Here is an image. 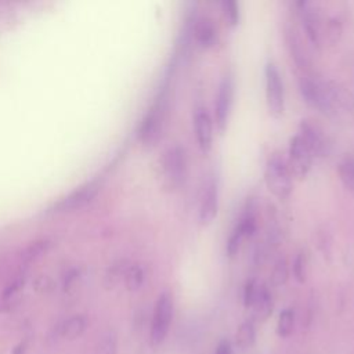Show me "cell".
Wrapping results in <instances>:
<instances>
[{"label": "cell", "instance_id": "6da1fadb", "mask_svg": "<svg viewBox=\"0 0 354 354\" xmlns=\"http://www.w3.org/2000/svg\"><path fill=\"white\" fill-rule=\"evenodd\" d=\"M299 90L307 105L325 116H335L339 111L340 83L317 75L304 73L299 79Z\"/></svg>", "mask_w": 354, "mask_h": 354}, {"label": "cell", "instance_id": "7a4b0ae2", "mask_svg": "<svg viewBox=\"0 0 354 354\" xmlns=\"http://www.w3.org/2000/svg\"><path fill=\"white\" fill-rule=\"evenodd\" d=\"M160 173L166 188L178 189L184 185L188 174V159L184 147L176 144L163 152L160 158Z\"/></svg>", "mask_w": 354, "mask_h": 354}, {"label": "cell", "instance_id": "3957f363", "mask_svg": "<svg viewBox=\"0 0 354 354\" xmlns=\"http://www.w3.org/2000/svg\"><path fill=\"white\" fill-rule=\"evenodd\" d=\"M264 181L268 191L278 199L285 201L292 192V174L288 163L279 153H272L264 167Z\"/></svg>", "mask_w": 354, "mask_h": 354}, {"label": "cell", "instance_id": "277c9868", "mask_svg": "<svg viewBox=\"0 0 354 354\" xmlns=\"http://www.w3.org/2000/svg\"><path fill=\"white\" fill-rule=\"evenodd\" d=\"M166 94L160 93L156 101L148 109L138 129V138L144 145L152 147L160 140L166 123Z\"/></svg>", "mask_w": 354, "mask_h": 354}, {"label": "cell", "instance_id": "5b68a950", "mask_svg": "<svg viewBox=\"0 0 354 354\" xmlns=\"http://www.w3.org/2000/svg\"><path fill=\"white\" fill-rule=\"evenodd\" d=\"M266 80V101L268 112L275 119L281 118L285 112V88L281 73L275 64L268 62L264 68Z\"/></svg>", "mask_w": 354, "mask_h": 354}, {"label": "cell", "instance_id": "8992f818", "mask_svg": "<svg viewBox=\"0 0 354 354\" xmlns=\"http://www.w3.org/2000/svg\"><path fill=\"white\" fill-rule=\"evenodd\" d=\"M173 318V299L169 292H163L158 296L153 314H152V322H151V343L153 346H159L163 343V340L167 336L170 324Z\"/></svg>", "mask_w": 354, "mask_h": 354}, {"label": "cell", "instance_id": "52a82bcc", "mask_svg": "<svg viewBox=\"0 0 354 354\" xmlns=\"http://www.w3.org/2000/svg\"><path fill=\"white\" fill-rule=\"evenodd\" d=\"M296 12L301 22L303 30L310 40L311 44L315 47H321L322 39V25H321V15L318 6L308 0H300L295 3Z\"/></svg>", "mask_w": 354, "mask_h": 354}, {"label": "cell", "instance_id": "ba28073f", "mask_svg": "<svg viewBox=\"0 0 354 354\" xmlns=\"http://www.w3.org/2000/svg\"><path fill=\"white\" fill-rule=\"evenodd\" d=\"M234 101V79L230 73H225L218 84L216 102H214V119L216 126L220 133L227 129L231 106Z\"/></svg>", "mask_w": 354, "mask_h": 354}, {"label": "cell", "instance_id": "9c48e42d", "mask_svg": "<svg viewBox=\"0 0 354 354\" xmlns=\"http://www.w3.org/2000/svg\"><path fill=\"white\" fill-rule=\"evenodd\" d=\"M313 159L314 156L304 144V141L297 134L292 137L289 142V155L286 162L292 177H296L299 180L306 178L311 169Z\"/></svg>", "mask_w": 354, "mask_h": 354}, {"label": "cell", "instance_id": "30bf717a", "mask_svg": "<svg viewBox=\"0 0 354 354\" xmlns=\"http://www.w3.org/2000/svg\"><path fill=\"white\" fill-rule=\"evenodd\" d=\"M297 136L304 141L313 156H325L329 152L330 144L321 130L319 126L313 123L311 120L303 119L299 124Z\"/></svg>", "mask_w": 354, "mask_h": 354}, {"label": "cell", "instance_id": "8fae6325", "mask_svg": "<svg viewBox=\"0 0 354 354\" xmlns=\"http://www.w3.org/2000/svg\"><path fill=\"white\" fill-rule=\"evenodd\" d=\"M218 212V184L217 178L212 177L203 191L199 205V221L202 225L213 223Z\"/></svg>", "mask_w": 354, "mask_h": 354}, {"label": "cell", "instance_id": "7c38bea8", "mask_svg": "<svg viewBox=\"0 0 354 354\" xmlns=\"http://www.w3.org/2000/svg\"><path fill=\"white\" fill-rule=\"evenodd\" d=\"M195 136L198 147L203 153H207L212 149L213 144V123L212 118L206 109H198L194 116Z\"/></svg>", "mask_w": 354, "mask_h": 354}, {"label": "cell", "instance_id": "4fadbf2b", "mask_svg": "<svg viewBox=\"0 0 354 354\" xmlns=\"http://www.w3.org/2000/svg\"><path fill=\"white\" fill-rule=\"evenodd\" d=\"M191 32L196 43L203 48L213 47L217 41V29L214 26V22L207 17H199L194 19Z\"/></svg>", "mask_w": 354, "mask_h": 354}, {"label": "cell", "instance_id": "5bb4252c", "mask_svg": "<svg viewBox=\"0 0 354 354\" xmlns=\"http://www.w3.org/2000/svg\"><path fill=\"white\" fill-rule=\"evenodd\" d=\"M252 310V321L264 322L272 313V297L266 285H260L257 288L256 296L250 306Z\"/></svg>", "mask_w": 354, "mask_h": 354}, {"label": "cell", "instance_id": "9a60e30c", "mask_svg": "<svg viewBox=\"0 0 354 354\" xmlns=\"http://www.w3.org/2000/svg\"><path fill=\"white\" fill-rule=\"evenodd\" d=\"M286 43L296 65L304 71L308 66V55L300 37L297 36V32L293 28L286 29Z\"/></svg>", "mask_w": 354, "mask_h": 354}, {"label": "cell", "instance_id": "2e32d148", "mask_svg": "<svg viewBox=\"0 0 354 354\" xmlns=\"http://www.w3.org/2000/svg\"><path fill=\"white\" fill-rule=\"evenodd\" d=\"M95 192H97V187L87 185V187L82 188L79 192H75L71 196L65 198L62 202L58 203L57 207L64 212L79 209V207L84 206L86 203H88L90 201H93V198L95 196Z\"/></svg>", "mask_w": 354, "mask_h": 354}, {"label": "cell", "instance_id": "e0dca14e", "mask_svg": "<svg viewBox=\"0 0 354 354\" xmlns=\"http://www.w3.org/2000/svg\"><path fill=\"white\" fill-rule=\"evenodd\" d=\"M86 318L83 315H72L59 325V335L68 340H75L86 330Z\"/></svg>", "mask_w": 354, "mask_h": 354}, {"label": "cell", "instance_id": "ac0fdd59", "mask_svg": "<svg viewBox=\"0 0 354 354\" xmlns=\"http://www.w3.org/2000/svg\"><path fill=\"white\" fill-rule=\"evenodd\" d=\"M254 340H256V329H254L253 321L252 319L243 321L235 333L236 347H239L241 350L250 348L254 344Z\"/></svg>", "mask_w": 354, "mask_h": 354}, {"label": "cell", "instance_id": "d6986e66", "mask_svg": "<svg viewBox=\"0 0 354 354\" xmlns=\"http://www.w3.org/2000/svg\"><path fill=\"white\" fill-rule=\"evenodd\" d=\"M144 279H145V274H144V270L141 266L131 264L127 267L126 274H124V283L130 292L138 290L142 286Z\"/></svg>", "mask_w": 354, "mask_h": 354}, {"label": "cell", "instance_id": "ffe728a7", "mask_svg": "<svg viewBox=\"0 0 354 354\" xmlns=\"http://www.w3.org/2000/svg\"><path fill=\"white\" fill-rule=\"evenodd\" d=\"M337 173L343 185L347 189L354 191V156L344 158L337 166Z\"/></svg>", "mask_w": 354, "mask_h": 354}, {"label": "cell", "instance_id": "44dd1931", "mask_svg": "<svg viewBox=\"0 0 354 354\" xmlns=\"http://www.w3.org/2000/svg\"><path fill=\"white\" fill-rule=\"evenodd\" d=\"M295 326V311L292 308H283L279 313L277 322V333L279 337H288L292 335Z\"/></svg>", "mask_w": 354, "mask_h": 354}, {"label": "cell", "instance_id": "7402d4cb", "mask_svg": "<svg viewBox=\"0 0 354 354\" xmlns=\"http://www.w3.org/2000/svg\"><path fill=\"white\" fill-rule=\"evenodd\" d=\"M91 354H118V343L113 332H105L95 343Z\"/></svg>", "mask_w": 354, "mask_h": 354}, {"label": "cell", "instance_id": "603a6c76", "mask_svg": "<svg viewBox=\"0 0 354 354\" xmlns=\"http://www.w3.org/2000/svg\"><path fill=\"white\" fill-rule=\"evenodd\" d=\"M246 238H248V236H246L245 231L242 230V227L236 224V225L234 227L232 232L230 234L228 241H227V254H228L230 257H234V256L238 253V250H239V248H241L243 239H246Z\"/></svg>", "mask_w": 354, "mask_h": 354}, {"label": "cell", "instance_id": "cb8c5ba5", "mask_svg": "<svg viewBox=\"0 0 354 354\" xmlns=\"http://www.w3.org/2000/svg\"><path fill=\"white\" fill-rule=\"evenodd\" d=\"M289 277V268H288V263L283 257L278 259L274 264L272 272H271V283L272 286H282Z\"/></svg>", "mask_w": 354, "mask_h": 354}, {"label": "cell", "instance_id": "d4e9b609", "mask_svg": "<svg viewBox=\"0 0 354 354\" xmlns=\"http://www.w3.org/2000/svg\"><path fill=\"white\" fill-rule=\"evenodd\" d=\"M292 272H293L295 279L299 283H303L306 281V277H307V256L303 250L299 252L295 256V259L292 261Z\"/></svg>", "mask_w": 354, "mask_h": 354}, {"label": "cell", "instance_id": "484cf974", "mask_svg": "<svg viewBox=\"0 0 354 354\" xmlns=\"http://www.w3.org/2000/svg\"><path fill=\"white\" fill-rule=\"evenodd\" d=\"M221 8L228 24L231 26H236L239 24V17H241L239 3L235 0H224L221 1Z\"/></svg>", "mask_w": 354, "mask_h": 354}, {"label": "cell", "instance_id": "4316f807", "mask_svg": "<svg viewBox=\"0 0 354 354\" xmlns=\"http://www.w3.org/2000/svg\"><path fill=\"white\" fill-rule=\"evenodd\" d=\"M342 35V22L336 18L332 17L328 19L326 26H325V36L330 43H336L340 39Z\"/></svg>", "mask_w": 354, "mask_h": 354}, {"label": "cell", "instance_id": "83f0119b", "mask_svg": "<svg viewBox=\"0 0 354 354\" xmlns=\"http://www.w3.org/2000/svg\"><path fill=\"white\" fill-rule=\"evenodd\" d=\"M257 288H259V283L254 278L249 279L246 283H245V288H243V306L246 308H250L252 303H253V299L256 296V292H257Z\"/></svg>", "mask_w": 354, "mask_h": 354}, {"label": "cell", "instance_id": "f1b7e54d", "mask_svg": "<svg viewBox=\"0 0 354 354\" xmlns=\"http://www.w3.org/2000/svg\"><path fill=\"white\" fill-rule=\"evenodd\" d=\"M214 354H232L231 342L227 340V339H223V340L217 344Z\"/></svg>", "mask_w": 354, "mask_h": 354}, {"label": "cell", "instance_id": "f546056e", "mask_svg": "<svg viewBox=\"0 0 354 354\" xmlns=\"http://www.w3.org/2000/svg\"><path fill=\"white\" fill-rule=\"evenodd\" d=\"M24 351H25V343H21V344H18V346L12 350V354H24Z\"/></svg>", "mask_w": 354, "mask_h": 354}]
</instances>
